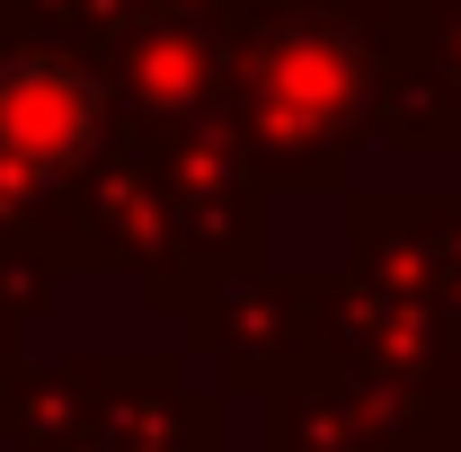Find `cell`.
Returning <instances> with one entry per match:
<instances>
[{
    "mask_svg": "<svg viewBox=\"0 0 461 452\" xmlns=\"http://www.w3.org/2000/svg\"><path fill=\"white\" fill-rule=\"evenodd\" d=\"M107 133V89L71 54H9L0 62V177H54L89 160Z\"/></svg>",
    "mask_w": 461,
    "mask_h": 452,
    "instance_id": "obj_1",
    "label": "cell"
},
{
    "mask_svg": "<svg viewBox=\"0 0 461 452\" xmlns=\"http://www.w3.org/2000/svg\"><path fill=\"white\" fill-rule=\"evenodd\" d=\"M258 107L276 133H320L355 107V54L338 36H285L258 71Z\"/></svg>",
    "mask_w": 461,
    "mask_h": 452,
    "instance_id": "obj_2",
    "label": "cell"
},
{
    "mask_svg": "<svg viewBox=\"0 0 461 452\" xmlns=\"http://www.w3.org/2000/svg\"><path fill=\"white\" fill-rule=\"evenodd\" d=\"M133 89H142L160 115L195 107V89H204V54H195L186 36H151V45L133 54Z\"/></svg>",
    "mask_w": 461,
    "mask_h": 452,
    "instance_id": "obj_3",
    "label": "cell"
}]
</instances>
